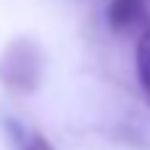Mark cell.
Segmentation results:
<instances>
[{
    "instance_id": "1",
    "label": "cell",
    "mask_w": 150,
    "mask_h": 150,
    "mask_svg": "<svg viewBox=\"0 0 150 150\" xmlns=\"http://www.w3.org/2000/svg\"><path fill=\"white\" fill-rule=\"evenodd\" d=\"M45 76V53L34 37L18 34L0 50V87L11 95H34Z\"/></svg>"
},
{
    "instance_id": "2",
    "label": "cell",
    "mask_w": 150,
    "mask_h": 150,
    "mask_svg": "<svg viewBox=\"0 0 150 150\" xmlns=\"http://www.w3.org/2000/svg\"><path fill=\"white\" fill-rule=\"evenodd\" d=\"M145 18H148L145 0H111L108 3V11H105L108 26L113 32H119V34L137 29Z\"/></svg>"
},
{
    "instance_id": "3",
    "label": "cell",
    "mask_w": 150,
    "mask_h": 150,
    "mask_svg": "<svg viewBox=\"0 0 150 150\" xmlns=\"http://www.w3.org/2000/svg\"><path fill=\"white\" fill-rule=\"evenodd\" d=\"M137 79L142 84V90H150V26L140 34L137 42Z\"/></svg>"
},
{
    "instance_id": "4",
    "label": "cell",
    "mask_w": 150,
    "mask_h": 150,
    "mask_svg": "<svg viewBox=\"0 0 150 150\" xmlns=\"http://www.w3.org/2000/svg\"><path fill=\"white\" fill-rule=\"evenodd\" d=\"M21 150H55V148L50 145V140L45 134H32V137H26V142L21 145Z\"/></svg>"
},
{
    "instance_id": "5",
    "label": "cell",
    "mask_w": 150,
    "mask_h": 150,
    "mask_svg": "<svg viewBox=\"0 0 150 150\" xmlns=\"http://www.w3.org/2000/svg\"><path fill=\"white\" fill-rule=\"evenodd\" d=\"M145 98H148V103H150V90H148V92H145Z\"/></svg>"
}]
</instances>
